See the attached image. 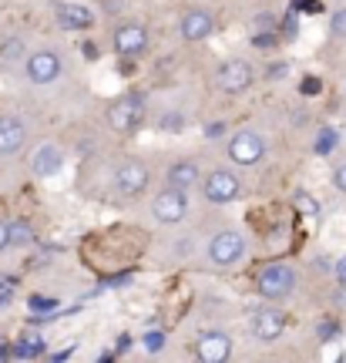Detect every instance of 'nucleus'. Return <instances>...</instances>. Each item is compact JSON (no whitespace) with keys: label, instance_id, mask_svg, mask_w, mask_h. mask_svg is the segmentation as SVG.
Listing matches in <instances>:
<instances>
[{"label":"nucleus","instance_id":"nucleus-16","mask_svg":"<svg viewBox=\"0 0 346 363\" xmlns=\"http://www.w3.org/2000/svg\"><path fill=\"white\" fill-rule=\"evenodd\" d=\"M54 17H57V27H65V30H88L94 24V11L84 4H61Z\"/></svg>","mask_w":346,"mask_h":363},{"label":"nucleus","instance_id":"nucleus-34","mask_svg":"<svg viewBox=\"0 0 346 363\" xmlns=\"http://www.w3.org/2000/svg\"><path fill=\"white\" fill-rule=\"evenodd\" d=\"M296 11H320V4L316 0H293Z\"/></svg>","mask_w":346,"mask_h":363},{"label":"nucleus","instance_id":"nucleus-37","mask_svg":"<svg viewBox=\"0 0 346 363\" xmlns=\"http://www.w3.org/2000/svg\"><path fill=\"white\" fill-rule=\"evenodd\" d=\"M11 299H13V293H11V289H4V286H0V306H7Z\"/></svg>","mask_w":346,"mask_h":363},{"label":"nucleus","instance_id":"nucleus-15","mask_svg":"<svg viewBox=\"0 0 346 363\" xmlns=\"http://www.w3.org/2000/svg\"><path fill=\"white\" fill-rule=\"evenodd\" d=\"M61 169H65V152L57 145H40L34 152V158H30V172L38 179H54Z\"/></svg>","mask_w":346,"mask_h":363},{"label":"nucleus","instance_id":"nucleus-33","mask_svg":"<svg viewBox=\"0 0 346 363\" xmlns=\"http://www.w3.org/2000/svg\"><path fill=\"white\" fill-rule=\"evenodd\" d=\"M11 246V222H0V249Z\"/></svg>","mask_w":346,"mask_h":363},{"label":"nucleus","instance_id":"nucleus-3","mask_svg":"<svg viewBox=\"0 0 346 363\" xmlns=\"http://www.w3.org/2000/svg\"><path fill=\"white\" fill-rule=\"evenodd\" d=\"M208 262L218 266V269H229L245 256V235L235 233V229H222L208 239Z\"/></svg>","mask_w":346,"mask_h":363},{"label":"nucleus","instance_id":"nucleus-23","mask_svg":"<svg viewBox=\"0 0 346 363\" xmlns=\"http://www.w3.org/2000/svg\"><path fill=\"white\" fill-rule=\"evenodd\" d=\"M336 148V131L333 128H323L320 138H316V155H330Z\"/></svg>","mask_w":346,"mask_h":363},{"label":"nucleus","instance_id":"nucleus-5","mask_svg":"<svg viewBox=\"0 0 346 363\" xmlns=\"http://www.w3.org/2000/svg\"><path fill=\"white\" fill-rule=\"evenodd\" d=\"M252 81H256V71L242 57H229L216 67V88L222 94H242V91L252 88Z\"/></svg>","mask_w":346,"mask_h":363},{"label":"nucleus","instance_id":"nucleus-21","mask_svg":"<svg viewBox=\"0 0 346 363\" xmlns=\"http://www.w3.org/2000/svg\"><path fill=\"white\" fill-rule=\"evenodd\" d=\"M276 44H279V34H276V30H256V34H252V48H259V51H269Z\"/></svg>","mask_w":346,"mask_h":363},{"label":"nucleus","instance_id":"nucleus-1","mask_svg":"<svg viewBox=\"0 0 346 363\" xmlns=\"http://www.w3.org/2000/svg\"><path fill=\"white\" fill-rule=\"evenodd\" d=\"M108 125L111 131L118 135H131V131L141 128V121H145V98L141 94H121L118 101L108 104Z\"/></svg>","mask_w":346,"mask_h":363},{"label":"nucleus","instance_id":"nucleus-20","mask_svg":"<svg viewBox=\"0 0 346 363\" xmlns=\"http://www.w3.org/2000/svg\"><path fill=\"white\" fill-rule=\"evenodd\" d=\"M34 242V229L27 222H11V246H27Z\"/></svg>","mask_w":346,"mask_h":363},{"label":"nucleus","instance_id":"nucleus-8","mask_svg":"<svg viewBox=\"0 0 346 363\" xmlns=\"http://www.w3.org/2000/svg\"><path fill=\"white\" fill-rule=\"evenodd\" d=\"M65 74V61H61V54L54 51H34L30 57L24 61V78L30 84H54V81Z\"/></svg>","mask_w":346,"mask_h":363},{"label":"nucleus","instance_id":"nucleus-35","mask_svg":"<svg viewBox=\"0 0 346 363\" xmlns=\"http://www.w3.org/2000/svg\"><path fill=\"white\" fill-rule=\"evenodd\" d=\"M320 337H323V340L336 337V323H320Z\"/></svg>","mask_w":346,"mask_h":363},{"label":"nucleus","instance_id":"nucleus-11","mask_svg":"<svg viewBox=\"0 0 346 363\" xmlns=\"http://www.w3.org/2000/svg\"><path fill=\"white\" fill-rule=\"evenodd\" d=\"M195 357L202 363H225L232 357V340L222 330H206L195 340Z\"/></svg>","mask_w":346,"mask_h":363},{"label":"nucleus","instance_id":"nucleus-22","mask_svg":"<svg viewBox=\"0 0 346 363\" xmlns=\"http://www.w3.org/2000/svg\"><path fill=\"white\" fill-rule=\"evenodd\" d=\"M276 24H279V17H276V13L259 11L256 17H252V34H256V30H276Z\"/></svg>","mask_w":346,"mask_h":363},{"label":"nucleus","instance_id":"nucleus-26","mask_svg":"<svg viewBox=\"0 0 346 363\" xmlns=\"http://www.w3.org/2000/svg\"><path fill=\"white\" fill-rule=\"evenodd\" d=\"M34 313H54L57 310V299H48V296H30V303H27Z\"/></svg>","mask_w":346,"mask_h":363},{"label":"nucleus","instance_id":"nucleus-13","mask_svg":"<svg viewBox=\"0 0 346 363\" xmlns=\"http://www.w3.org/2000/svg\"><path fill=\"white\" fill-rule=\"evenodd\" d=\"M115 51L118 57H141L148 51V30L141 24H121L115 30Z\"/></svg>","mask_w":346,"mask_h":363},{"label":"nucleus","instance_id":"nucleus-6","mask_svg":"<svg viewBox=\"0 0 346 363\" xmlns=\"http://www.w3.org/2000/svg\"><path fill=\"white\" fill-rule=\"evenodd\" d=\"M242 192V182L239 175L229 169H212L208 175H202V195H206L212 206H229L235 202Z\"/></svg>","mask_w":346,"mask_h":363},{"label":"nucleus","instance_id":"nucleus-31","mask_svg":"<svg viewBox=\"0 0 346 363\" xmlns=\"http://www.w3.org/2000/svg\"><path fill=\"white\" fill-rule=\"evenodd\" d=\"M333 272H336V279H340V286H346V256H340V259H336Z\"/></svg>","mask_w":346,"mask_h":363},{"label":"nucleus","instance_id":"nucleus-27","mask_svg":"<svg viewBox=\"0 0 346 363\" xmlns=\"http://www.w3.org/2000/svg\"><path fill=\"white\" fill-rule=\"evenodd\" d=\"M296 208H303L306 216H316V212H320V206H316V199H309L306 192H299V195H296Z\"/></svg>","mask_w":346,"mask_h":363},{"label":"nucleus","instance_id":"nucleus-12","mask_svg":"<svg viewBox=\"0 0 346 363\" xmlns=\"http://www.w3.org/2000/svg\"><path fill=\"white\" fill-rule=\"evenodd\" d=\"M286 333V313L279 306H262L252 316V337L259 343H276V340Z\"/></svg>","mask_w":346,"mask_h":363},{"label":"nucleus","instance_id":"nucleus-14","mask_svg":"<svg viewBox=\"0 0 346 363\" xmlns=\"http://www.w3.org/2000/svg\"><path fill=\"white\" fill-rule=\"evenodd\" d=\"M27 145V128L17 118H0V158H13Z\"/></svg>","mask_w":346,"mask_h":363},{"label":"nucleus","instance_id":"nucleus-29","mask_svg":"<svg viewBox=\"0 0 346 363\" xmlns=\"http://www.w3.org/2000/svg\"><path fill=\"white\" fill-rule=\"evenodd\" d=\"M286 74H289V65H282V61H279V65H269V67H266V78H269V81H282Z\"/></svg>","mask_w":346,"mask_h":363},{"label":"nucleus","instance_id":"nucleus-28","mask_svg":"<svg viewBox=\"0 0 346 363\" xmlns=\"http://www.w3.org/2000/svg\"><path fill=\"white\" fill-rule=\"evenodd\" d=\"M333 189H336V192H343V195H346V162L333 169Z\"/></svg>","mask_w":346,"mask_h":363},{"label":"nucleus","instance_id":"nucleus-24","mask_svg":"<svg viewBox=\"0 0 346 363\" xmlns=\"http://www.w3.org/2000/svg\"><path fill=\"white\" fill-rule=\"evenodd\" d=\"M141 343H145V350L148 353L165 350V333H162V330H152V333H145V337H141Z\"/></svg>","mask_w":346,"mask_h":363},{"label":"nucleus","instance_id":"nucleus-17","mask_svg":"<svg viewBox=\"0 0 346 363\" xmlns=\"http://www.w3.org/2000/svg\"><path fill=\"white\" fill-rule=\"evenodd\" d=\"M165 182L168 185H175V189H182V192H189V189H195V185H202V172H199L195 162H175V165L168 169Z\"/></svg>","mask_w":346,"mask_h":363},{"label":"nucleus","instance_id":"nucleus-2","mask_svg":"<svg viewBox=\"0 0 346 363\" xmlns=\"http://www.w3.org/2000/svg\"><path fill=\"white\" fill-rule=\"evenodd\" d=\"M256 286H259V296L262 299L279 303V299H286L296 289V269L293 266H286V262H269L266 269L259 272Z\"/></svg>","mask_w":346,"mask_h":363},{"label":"nucleus","instance_id":"nucleus-30","mask_svg":"<svg viewBox=\"0 0 346 363\" xmlns=\"http://www.w3.org/2000/svg\"><path fill=\"white\" fill-rule=\"evenodd\" d=\"M162 128H168V131H182V118H179V115H162Z\"/></svg>","mask_w":346,"mask_h":363},{"label":"nucleus","instance_id":"nucleus-18","mask_svg":"<svg viewBox=\"0 0 346 363\" xmlns=\"http://www.w3.org/2000/svg\"><path fill=\"white\" fill-rule=\"evenodd\" d=\"M44 353V340H40V333H30V337H24L17 347H13V357H21V360H34V357H40Z\"/></svg>","mask_w":346,"mask_h":363},{"label":"nucleus","instance_id":"nucleus-10","mask_svg":"<svg viewBox=\"0 0 346 363\" xmlns=\"http://www.w3.org/2000/svg\"><path fill=\"white\" fill-rule=\"evenodd\" d=\"M212 30H216V13L212 11H206V7H192V11L182 13V24H179L182 40L202 44L206 38H212Z\"/></svg>","mask_w":346,"mask_h":363},{"label":"nucleus","instance_id":"nucleus-7","mask_svg":"<svg viewBox=\"0 0 346 363\" xmlns=\"http://www.w3.org/2000/svg\"><path fill=\"white\" fill-rule=\"evenodd\" d=\"M152 216L162 222V225L182 222L189 216V195L182 192V189H175V185H165V189L152 199Z\"/></svg>","mask_w":346,"mask_h":363},{"label":"nucleus","instance_id":"nucleus-38","mask_svg":"<svg viewBox=\"0 0 346 363\" xmlns=\"http://www.w3.org/2000/svg\"><path fill=\"white\" fill-rule=\"evenodd\" d=\"M128 347H131V337H128V333H125V337H118V350H128Z\"/></svg>","mask_w":346,"mask_h":363},{"label":"nucleus","instance_id":"nucleus-36","mask_svg":"<svg viewBox=\"0 0 346 363\" xmlns=\"http://www.w3.org/2000/svg\"><path fill=\"white\" fill-rule=\"evenodd\" d=\"M222 131H225V121H212V125H208V138H216V135H222Z\"/></svg>","mask_w":346,"mask_h":363},{"label":"nucleus","instance_id":"nucleus-9","mask_svg":"<svg viewBox=\"0 0 346 363\" xmlns=\"http://www.w3.org/2000/svg\"><path fill=\"white\" fill-rule=\"evenodd\" d=\"M148 185H152V172L145 162H125L115 172V192L125 195V199H138Z\"/></svg>","mask_w":346,"mask_h":363},{"label":"nucleus","instance_id":"nucleus-39","mask_svg":"<svg viewBox=\"0 0 346 363\" xmlns=\"http://www.w3.org/2000/svg\"><path fill=\"white\" fill-rule=\"evenodd\" d=\"M81 51L88 54V57H98V48H94V44H91V40H88V44H84V48H81Z\"/></svg>","mask_w":346,"mask_h":363},{"label":"nucleus","instance_id":"nucleus-32","mask_svg":"<svg viewBox=\"0 0 346 363\" xmlns=\"http://www.w3.org/2000/svg\"><path fill=\"white\" fill-rule=\"evenodd\" d=\"M320 88H323L320 78H306V81H303V94H320Z\"/></svg>","mask_w":346,"mask_h":363},{"label":"nucleus","instance_id":"nucleus-25","mask_svg":"<svg viewBox=\"0 0 346 363\" xmlns=\"http://www.w3.org/2000/svg\"><path fill=\"white\" fill-rule=\"evenodd\" d=\"M330 30H333V38H346V7H340L330 17Z\"/></svg>","mask_w":346,"mask_h":363},{"label":"nucleus","instance_id":"nucleus-19","mask_svg":"<svg viewBox=\"0 0 346 363\" xmlns=\"http://www.w3.org/2000/svg\"><path fill=\"white\" fill-rule=\"evenodd\" d=\"M17 57H24V38H7L0 40V61L4 65H11Z\"/></svg>","mask_w":346,"mask_h":363},{"label":"nucleus","instance_id":"nucleus-4","mask_svg":"<svg viewBox=\"0 0 346 363\" xmlns=\"http://www.w3.org/2000/svg\"><path fill=\"white\" fill-rule=\"evenodd\" d=\"M225 155H229L232 165L252 169V165H259V162L266 158V142L259 138V131L242 128V131H235V135L229 138V148H225Z\"/></svg>","mask_w":346,"mask_h":363}]
</instances>
